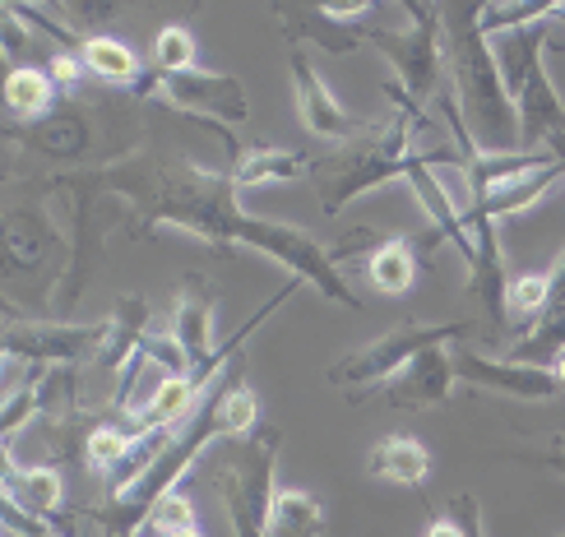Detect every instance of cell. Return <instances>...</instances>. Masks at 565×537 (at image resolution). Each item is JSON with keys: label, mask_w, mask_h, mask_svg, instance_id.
<instances>
[{"label": "cell", "mask_w": 565, "mask_h": 537, "mask_svg": "<svg viewBox=\"0 0 565 537\" xmlns=\"http://www.w3.org/2000/svg\"><path fill=\"white\" fill-rule=\"evenodd\" d=\"M445 69L455 79V103L482 153H524L520 107L501 79L491 42L478 29V6H445Z\"/></svg>", "instance_id": "obj_1"}, {"label": "cell", "mask_w": 565, "mask_h": 537, "mask_svg": "<svg viewBox=\"0 0 565 537\" xmlns=\"http://www.w3.org/2000/svg\"><path fill=\"white\" fill-rule=\"evenodd\" d=\"M417 126H427V111L422 116L394 111L390 121L366 126V135L329 149L324 158H311V185L324 214L339 218L358 195L375 191L385 181H404L408 162L417 153Z\"/></svg>", "instance_id": "obj_2"}, {"label": "cell", "mask_w": 565, "mask_h": 537, "mask_svg": "<svg viewBox=\"0 0 565 537\" xmlns=\"http://www.w3.org/2000/svg\"><path fill=\"white\" fill-rule=\"evenodd\" d=\"M468 339V324H455V320H408L398 324V330L371 339L362 347H352L343 353L334 366H329V385H339L348 394H362V389H375V385H390L398 370L408 362H417L422 353H431V347H445V343H463Z\"/></svg>", "instance_id": "obj_3"}, {"label": "cell", "mask_w": 565, "mask_h": 537, "mask_svg": "<svg viewBox=\"0 0 565 537\" xmlns=\"http://www.w3.org/2000/svg\"><path fill=\"white\" fill-rule=\"evenodd\" d=\"M282 450V431L260 427L237 445V463H223L214 486L223 496L232 537H269V505H274V463Z\"/></svg>", "instance_id": "obj_4"}, {"label": "cell", "mask_w": 565, "mask_h": 537, "mask_svg": "<svg viewBox=\"0 0 565 537\" xmlns=\"http://www.w3.org/2000/svg\"><path fill=\"white\" fill-rule=\"evenodd\" d=\"M232 246H246V250H260L269 260H278L288 269L297 283H311L320 297L339 301L348 311H362V297L343 283L339 265L329 260V246H320L316 237H306L301 227H288V223H269V218H255V214H242L237 232H232Z\"/></svg>", "instance_id": "obj_5"}, {"label": "cell", "mask_w": 565, "mask_h": 537, "mask_svg": "<svg viewBox=\"0 0 565 537\" xmlns=\"http://www.w3.org/2000/svg\"><path fill=\"white\" fill-rule=\"evenodd\" d=\"M408 33H385V29H366L362 37L375 46L381 56H390V65L398 69V88L408 93L413 103H427L440 88V69H445V6H422L408 0Z\"/></svg>", "instance_id": "obj_6"}, {"label": "cell", "mask_w": 565, "mask_h": 537, "mask_svg": "<svg viewBox=\"0 0 565 537\" xmlns=\"http://www.w3.org/2000/svg\"><path fill=\"white\" fill-rule=\"evenodd\" d=\"M135 98L139 103H168L195 121H214V126H237L250 116V98L237 75H223V69H185V75H162V69H145L135 79Z\"/></svg>", "instance_id": "obj_7"}, {"label": "cell", "mask_w": 565, "mask_h": 537, "mask_svg": "<svg viewBox=\"0 0 565 537\" xmlns=\"http://www.w3.org/2000/svg\"><path fill=\"white\" fill-rule=\"evenodd\" d=\"M107 343V320L103 324H70V320H23L6 330V357L33 362L42 370L56 366H79L98 357Z\"/></svg>", "instance_id": "obj_8"}, {"label": "cell", "mask_w": 565, "mask_h": 537, "mask_svg": "<svg viewBox=\"0 0 565 537\" xmlns=\"http://www.w3.org/2000/svg\"><path fill=\"white\" fill-rule=\"evenodd\" d=\"M455 376L463 385H478V389H497L505 399H524V404H552L565 394V385L556 380V370L543 366H520V362H505V357H482L473 347H455Z\"/></svg>", "instance_id": "obj_9"}, {"label": "cell", "mask_w": 565, "mask_h": 537, "mask_svg": "<svg viewBox=\"0 0 565 537\" xmlns=\"http://www.w3.org/2000/svg\"><path fill=\"white\" fill-rule=\"evenodd\" d=\"M288 69H292V93H297V111H301V126L311 130L316 139H334V144H348V139L366 135V121H358L352 111L339 107V98L329 93V84L316 75L306 46H292L288 52Z\"/></svg>", "instance_id": "obj_10"}, {"label": "cell", "mask_w": 565, "mask_h": 537, "mask_svg": "<svg viewBox=\"0 0 565 537\" xmlns=\"http://www.w3.org/2000/svg\"><path fill=\"white\" fill-rule=\"evenodd\" d=\"M455 380H459L455 376V343H445V347L422 353L417 362H408L390 385H381V399L398 412H427L450 399Z\"/></svg>", "instance_id": "obj_11"}, {"label": "cell", "mask_w": 565, "mask_h": 537, "mask_svg": "<svg viewBox=\"0 0 565 537\" xmlns=\"http://www.w3.org/2000/svg\"><path fill=\"white\" fill-rule=\"evenodd\" d=\"M473 227V265H468V292L482 301V311L497 320V324H510V273H505V260H501V232L491 218H463Z\"/></svg>", "instance_id": "obj_12"}, {"label": "cell", "mask_w": 565, "mask_h": 537, "mask_svg": "<svg viewBox=\"0 0 565 537\" xmlns=\"http://www.w3.org/2000/svg\"><path fill=\"white\" fill-rule=\"evenodd\" d=\"M514 107H520V144L529 153H537V144H543L547 153L565 144V103H561V93L547 75V65H537L524 93L514 98Z\"/></svg>", "instance_id": "obj_13"}, {"label": "cell", "mask_w": 565, "mask_h": 537, "mask_svg": "<svg viewBox=\"0 0 565 537\" xmlns=\"http://www.w3.org/2000/svg\"><path fill=\"white\" fill-rule=\"evenodd\" d=\"M269 14L278 19L282 37H288L292 46L316 42L320 52H329V56H348V52H358V46L366 42L362 29H348V23L329 19L324 6H269Z\"/></svg>", "instance_id": "obj_14"}, {"label": "cell", "mask_w": 565, "mask_h": 537, "mask_svg": "<svg viewBox=\"0 0 565 537\" xmlns=\"http://www.w3.org/2000/svg\"><path fill=\"white\" fill-rule=\"evenodd\" d=\"M561 176H565V168H561V158H556V162H547V168H537L529 176H514V181L497 185V191L482 195V200H468V214L463 218H491V223L514 218V214H524V208H533L537 200H547V191H552Z\"/></svg>", "instance_id": "obj_15"}, {"label": "cell", "mask_w": 565, "mask_h": 537, "mask_svg": "<svg viewBox=\"0 0 565 537\" xmlns=\"http://www.w3.org/2000/svg\"><path fill=\"white\" fill-rule=\"evenodd\" d=\"M6 505L23 509L29 519H56V509H61V473L52 469V463L14 469V454H6Z\"/></svg>", "instance_id": "obj_16"}, {"label": "cell", "mask_w": 565, "mask_h": 537, "mask_svg": "<svg viewBox=\"0 0 565 537\" xmlns=\"http://www.w3.org/2000/svg\"><path fill=\"white\" fill-rule=\"evenodd\" d=\"M547 37H552V19H547V23H529V29H520V33L487 37V42H491V56H497V65H501V79H505V88H510V98H520L524 84H529V75H533L537 65H543Z\"/></svg>", "instance_id": "obj_17"}, {"label": "cell", "mask_w": 565, "mask_h": 537, "mask_svg": "<svg viewBox=\"0 0 565 537\" xmlns=\"http://www.w3.org/2000/svg\"><path fill=\"white\" fill-rule=\"evenodd\" d=\"M366 473L398 482V486H422V482H431V450L413 436H385L371 445Z\"/></svg>", "instance_id": "obj_18"}, {"label": "cell", "mask_w": 565, "mask_h": 537, "mask_svg": "<svg viewBox=\"0 0 565 537\" xmlns=\"http://www.w3.org/2000/svg\"><path fill=\"white\" fill-rule=\"evenodd\" d=\"M149 339V301L145 297H121L116 301V315L107 320V343L98 353V366L121 376L126 362L139 353V343Z\"/></svg>", "instance_id": "obj_19"}, {"label": "cell", "mask_w": 565, "mask_h": 537, "mask_svg": "<svg viewBox=\"0 0 565 537\" xmlns=\"http://www.w3.org/2000/svg\"><path fill=\"white\" fill-rule=\"evenodd\" d=\"M297 176H311V158L301 149H274V144H260V149H246L242 162L232 168V185L242 191H255V185H269V181H297Z\"/></svg>", "instance_id": "obj_20"}, {"label": "cell", "mask_w": 565, "mask_h": 537, "mask_svg": "<svg viewBox=\"0 0 565 537\" xmlns=\"http://www.w3.org/2000/svg\"><path fill=\"white\" fill-rule=\"evenodd\" d=\"M56 103H61V88L52 84V75H46L42 65H14L6 75V107L19 121L38 126L56 111Z\"/></svg>", "instance_id": "obj_21"}, {"label": "cell", "mask_w": 565, "mask_h": 537, "mask_svg": "<svg viewBox=\"0 0 565 537\" xmlns=\"http://www.w3.org/2000/svg\"><path fill=\"white\" fill-rule=\"evenodd\" d=\"M269 537H324V505L301 486H278L269 505Z\"/></svg>", "instance_id": "obj_22"}, {"label": "cell", "mask_w": 565, "mask_h": 537, "mask_svg": "<svg viewBox=\"0 0 565 537\" xmlns=\"http://www.w3.org/2000/svg\"><path fill=\"white\" fill-rule=\"evenodd\" d=\"M366 273H371V283L381 288V292L404 297V292L417 283V273H422V260H417V250H413V237H385L381 250H371Z\"/></svg>", "instance_id": "obj_23"}, {"label": "cell", "mask_w": 565, "mask_h": 537, "mask_svg": "<svg viewBox=\"0 0 565 537\" xmlns=\"http://www.w3.org/2000/svg\"><path fill=\"white\" fill-rule=\"evenodd\" d=\"M79 61H84L88 75H98V79H107V84H126V88H135V79L145 75L139 56L130 52L121 37H111V33L88 37V42L79 46Z\"/></svg>", "instance_id": "obj_24"}, {"label": "cell", "mask_w": 565, "mask_h": 537, "mask_svg": "<svg viewBox=\"0 0 565 537\" xmlns=\"http://www.w3.org/2000/svg\"><path fill=\"white\" fill-rule=\"evenodd\" d=\"M23 144L46 153V158H75L88 149V121L75 111H56V116H46V121L23 130Z\"/></svg>", "instance_id": "obj_25"}, {"label": "cell", "mask_w": 565, "mask_h": 537, "mask_svg": "<svg viewBox=\"0 0 565 537\" xmlns=\"http://www.w3.org/2000/svg\"><path fill=\"white\" fill-rule=\"evenodd\" d=\"M565 357V307H556V311H547L543 320L533 324V330L520 339L505 353V362H520V366H543V370H552L556 362Z\"/></svg>", "instance_id": "obj_26"}, {"label": "cell", "mask_w": 565, "mask_h": 537, "mask_svg": "<svg viewBox=\"0 0 565 537\" xmlns=\"http://www.w3.org/2000/svg\"><path fill=\"white\" fill-rule=\"evenodd\" d=\"M556 19V0H497V6H478V29L482 37H501V33H520L529 23H547Z\"/></svg>", "instance_id": "obj_27"}, {"label": "cell", "mask_w": 565, "mask_h": 537, "mask_svg": "<svg viewBox=\"0 0 565 537\" xmlns=\"http://www.w3.org/2000/svg\"><path fill=\"white\" fill-rule=\"evenodd\" d=\"M46 246H52V227L42 223L38 208H19V214H10V223H6V250H10L6 260H10V269L14 265L33 269Z\"/></svg>", "instance_id": "obj_28"}, {"label": "cell", "mask_w": 565, "mask_h": 537, "mask_svg": "<svg viewBox=\"0 0 565 537\" xmlns=\"http://www.w3.org/2000/svg\"><path fill=\"white\" fill-rule=\"evenodd\" d=\"M135 450V431L130 427H116V422H93L84 431V459L93 463L98 473H116L126 463V454Z\"/></svg>", "instance_id": "obj_29"}, {"label": "cell", "mask_w": 565, "mask_h": 537, "mask_svg": "<svg viewBox=\"0 0 565 537\" xmlns=\"http://www.w3.org/2000/svg\"><path fill=\"white\" fill-rule=\"evenodd\" d=\"M547 292H552V273H520L510 278V330H520V339L533 330L547 311Z\"/></svg>", "instance_id": "obj_30"}, {"label": "cell", "mask_w": 565, "mask_h": 537, "mask_svg": "<svg viewBox=\"0 0 565 537\" xmlns=\"http://www.w3.org/2000/svg\"><path fill=\"white\" fill-rule=\"evenodd\" d=\"M195 56H200V42H195V33L185 29V23H168V29H158L153 69H162V75H185V69H195Z\"/></svg>", "instance_id": "obj_31"}, {"label": "cell", "mask_w": 565, "mask_h": 537, "mask_svg": "<svg viewBox=\"0 0 565 537\" xmlns=\"http://www.w3.org/2000/svg\"><path fill=\"white\" fill-rule=\"evenodd\" d=\"M181 528H195V509H191V501H185L181 492H172V496H162V501L153 505L149 524L139 528V533H145V537H172V533H181Z\"/></svg>", "instance_id": "obj_32"}, {"label": "cell", "mask_w": 565, "mask_h": 537, "mask_svg": "<svg viewBox=\"0 0 565 537\" xmlns=\"http://www.w3.org/2000/svg\"><path fill=\"white\" fill-rule=\"evenodd\" d=\"M116 14V6H56V19H65V29L75 33L79 42L98 37L93 29H103V23Z\"/></svg>", "instance_id": "obj_33"}, {"label": "cell", "mask_w": 565, "mask_h": 537, "mask_svg": "<svg viewBox=\"0 0 565 537\" xmlns=\"http://www.w3.org/2000/svg\"><path fill=\"white\" fill-rule=\"evenodd\" d=\"M46 75H52V84H56L61 93H70V88L79 84V75H88V69H84V61H79L75 52H56L52 61H46Z\"/></svg>", "instance_id": "obj_34"}, {"label": "cell", "mask_w": 565, "mask_h": 537, "mask_svg": "<svg viewBox=\"0 0 565 537\" xmlns=\"http://www.w3.org/2000/svg\"><path fill=\"white\" fill-rule=\"evenodd\" d=\"M450 515L459 519V528H463L468 537H487V528H482V509H478V496L459 492V496L450 501Z\"/></svg>", "instance_id": "obj_35"}, {"label": "cell", "mask_w": 565, "mask_h": 537, "mask_svg": "<svg viewBox=\"0 0 565 537\" xmlns=\"http://www.w3.org/2000/svg\"><path fill=\"white\" fill-rule=\"evenodd\" d=\"M524 463H537V469H552L565 477V445H552L547 454H524Z\"/></svg>", "instance_id": "obj_36"}, {"label": "cell", "mask_w": 565, "mask_h": 537, "mask_svg": "<svg viewBox=\"0 0 565 537\" xmlns=\"http://www.w3.org/2000/svg\"><path fill=\"white\" fill-rule=\"evenodd\" d=\"M427 537H468V533L459 528V519H455V515H445V519L427 524Z\"/></svg>", "instance_id": "obj_37"}, {"label": "cell", "mask_w": 565, "mask_h": 537, "mask_svg": "<svg viewBox=\"0 0 565 537\" xmlns=\"http://www.w3.org/2000/svg\"><path fill=\"white\" fill-rule=\"evenodd\" d=\"M552 370H556V380H561V385H565V357H561V362H556V366H552Z\"/></svg>", "instance_id": "obj_38"}, {"label": "cell", "mask_w": 565, "mask_h": 537, "mask_svg": "<svg viewBox=\"0 0 565 537\" xmlns=\"http://www.w3.org/2000/svg\"><path fill=\"white\" fill-rule=\"evenodd\" d=\"M172 537H204L200 528H181V533H172Z\"/></svg>", "instance_id": "obj_39"}, {"label": "cell", "mask_w": 565, "mask_h": 537, "mask_svg": "<svg viewBox=\"0 0 565 537\" xmlns=\"http://www.w3.org/2000/svg\"><path fill=\"white\" fill-rule=\"evenodd\" d=\"M561 537H565V533H561Z\"/></svg>", "instance_id": "obj_40"}]
</instances>
